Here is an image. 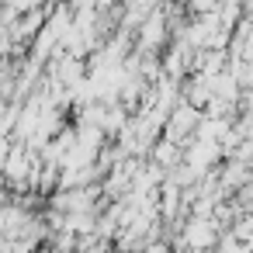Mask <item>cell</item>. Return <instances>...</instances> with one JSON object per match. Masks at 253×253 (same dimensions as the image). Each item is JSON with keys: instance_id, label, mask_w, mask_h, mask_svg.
<instances>
[{"instance_id": "obj_1", "label": "cell", "mask_w": 253, "mask_h": 253, "mask_svg": "<svg viewBox=\"0 0 253 253\" xmlns=\"http://www.w3.org/2000/svg\"><path fill=\"white\" fill-rule=\"evenodd\" d=\"M194 7H215V0H194Z\"/></svg>"}]
</instances>
